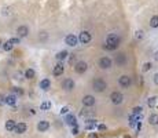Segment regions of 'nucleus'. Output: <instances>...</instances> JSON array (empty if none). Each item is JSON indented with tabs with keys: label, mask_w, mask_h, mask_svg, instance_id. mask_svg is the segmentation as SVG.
<instances>
[{
	"label": "nucleus",
	"mask_w": 158,
	"mask_h": 138,
	"mask_svg": "<svg viewBox=\"0 0 158 138\" xmlns=\"http://www.w3.org/2000/svg\"><path fill=\"white\" fill-rule=\"evenodd\" d=\"M1 44H3V43H1V40H0V47H1Z\"/></svg>",
	"instance_id": "42"
},
{
	"label": "nucleus",
	"mask_w": 158,
	"mask_h": 138,
	"mask_svg": "<svg viewBox=\"0 0 158 138\" xmlns=\"http://www.w3.org/2000/svg\"><path fill=\"white\" fill-rule=\"evenodd\" d=\"M96 120H94V119H90V120H87V126H85V128L87 130H94L95 127H96Z\"/></svg>",
	"instance_id": "24"
},
{
	"label": "nucleus",
	"mask_w": 158,
	"mask_h": 138,
	"mask_svg": "<svg viewBox=\"0 0 158 138\" xmlns=\"http://www.w3.org/2000/svg\"><path fill=\"white\" fill-rule=\"evenodd\" d=\"M72 133H73V134H79V128H77V126H76L74 128H72Z\"/></svg>",
	"instance_id": "39"
},
{
	"label": "nucleus",
	"mask_w": 158,
	"mask_h": 138,
	"mask_svg": "<svg viewBox=\"0 0 158 138\" xmlns=\"http://www.w3.org/2000/svg\"><path fill=\"white\" fill-rule=\"evenodd\" d=\"M132 115H135V116L142 119L143 117V106H135V108L132 109Z\"/></svg>",
	"instance_id": "21"
},
{
	"label": "nucleus",
	"mask_w": 158,
	"mask_h": 138,
	"mask_svg": "<svg viewBox=\"0 0 158 138\" xmlns=\"http://www.w3.org/2000/svg\"><path fill=\"white\" fill-rule=\"evenodd\" d=\"M79 42L80 43H83V44H88V43L92 40V36H91V33L90 32H87V31H83V32L79 35Z\"/></svg>",
	"instance_id": "7"
},
{
	"label": "nucleus",
	"mask_w": 158,
	"mask_h": 138,
	"mask_svg": "<svg viewBox=\"0 0 158 138\" xmlns=\"http://www.w3.org/2000/svg\"><path fill=\"white\" fill-rule=\"evenodd\" d=\"M39 87H40L41 90H44V91L50 90V89H51V80H50V79H43L41 82H40Z\"/></svg>",
	"instance_id": "17"
},
{
	"label": "nucleus",
	"mask_w": 158,
	"mask_h": 138,
	"mask_svg": "<svg viewBox=\"0 0 158 138\" xmlns=\"http://www.w3.org/2000/svg\"><path fill=\"white\" fill-rule=\"evenodd\" d=\"M147 105L150 108H158V97H150L147 100Z\"/></svg>",
	"instance_id": "19"
},
{
	"label": "nucleus",
	"mask_w": 158,
	"mask_h": 138,
	"mask_svg": "<svg viewBox=\"0 0 158 138\" xmlns=\"http://www.w3.org/2000/svg\"><path fill=\"white\" fill-rule=\"evenodd\" d=\"M10 14H11L10 7H4V8H1V15H10Z\"/></svg>",
	"instance_id": "32"
},
{
	"label": "nucleus",
	"mask_w": 158,
	"mask_h": 138,
	"mask_svg": "<svg viewBox=\"0 0 158 138\" xmlns=\"http://www.w3.org/2000/svg\"><path fill=\"white\" fill-rule=\"evenodd\" d=\"M135 37H136L137 40H142L143 37H144V32H143V31H140V29H137L136 32H135Z\"/></svg>",
	"instance_id": "31"
},
{
	"label": "nucleus",
	"mask_w": 158,
	"mask_h": 138,
	"mask_svg": "<svg viewBox=\"0 0 158 138\" xmlns=\"http://www.w3.org/2000/svg\"><path fill=\"white\" fill-rule=\"evenodd\" d=\"M98 128L102 131V130H106V126H105V124H99V126H98Z\"/></svg>",
	"instance_id": "40"
},
{
	"label": "nucleus",
	"mask_w": 158,
	"mask_h": 138,
	"mask_svg": "<svg viewBox=\"0 0 158 138\" xmlns=\"http://www.w3.org/2000/svg\"><path fill=\"white\" fill-rule=\"evenodd\" d=\"M34 76H36V72H34L32 68H29V69L25 70V77H26V79H33Z\"/></svg>",
	"instance_id": "26"
},
{
	"label": "nucleus",
	"mask_w": 158,
	"mask_h": 138,
	"mask_svg": "<svg viewBox=\"0 0 158 138\" xmlns=\"http://www.w3.org/2000/svg\"><path fill=\"white\" fill-rule=\"evenodd\" d=\"M74 87H76V83H74V80L73 79H65L62 82V89L65 91H73L74 90Z\"/></svg>",
	"instance_id": "8"
},
{
	"label": "nucleus",
	"mask_w": 158,
	"mask_h": 138,
	"mask_svg": "<svg viewBox=\"0 0 158 138\" xmlns=\"http://www.w3.org/2000/svg\"><path fill=\"white\" fill-rule=\"evenodd\" d=\"M65 43H66L68 46H70V47H76V46H77V43H79V39H77L76 35L69 33L68 36L65 37Z\"/></svg>",
	"instance_id": "9"
},
{
	"label": "nucleus",
	"mask_w": 158,
	"mask_h": 138,
	"mask_svg": "<svg viewBox=\"0 0 158 138\" xmlns=\"http://www.w3.org/2000/svg\"><path fill=\"white\" fill-rule=\"evenodd\" d=\"M87 69H88V64L85 61H79V62H76V65H74V70H76V73H79V75L85 73Z\"/></svg>",
	"instance_id": "4"
},
{
	"label": "nucleus",
	"mask_w": 158,
	"mask_h": 138,
	"mask_svg": "<svg viewBox=\"0 0 158 138\" xmlns=\"http://www.w3.org/2000/svg\"><path fill=\"white\" fill-rule=\"evenodd\" d=\"M12 91H14V93H17V94H22V90L19 89V87H14V89H12Z\"/></svg>",
	"instance_id": "36"
},
{
	"label": "nucleus",
	"mask_w": 158,
	"mask_h": 138,
	"mask_svg": "<svg viewBox=\"0 0 158 138\" xmlns=\"http://www.w3.org/2000/svg\"><path fill=\"white\" fill-rule=\"evenodd\" d=\"M88 138H98V134L96 133H90L88 134Z\"/></svg>",
	"instance_id": "38"
},
{
	"label": "nucleus",
	"mask_w": 158,
	"mask_h": 138,
	"mask_svg": "<svg viewBox=\"0 0 158 138\" xmlns=\"http://www.w3.org/2000/svg\"><path fill=\"white\" fill-rule=\"evenodd\" d=\"M17 35L19 37H26L29 35V28L26 25H21V26L17 28Z\"/></svg>",
	"instance_id": "13"
},
{
	"label": "nucleus",
	"mask_w": 158,
	"mask_h": 138,
	"mask_svg": "<svg viewBox=\"0 0 158 138\" xmlns=\"http://www.w3.org/2000/svg\"><path fill=\"white\" fill-rule=\"evenodd\" d=\"M48 128H50V122H47V120H40V122L37 123V130H39L40 133L47 131Z\"/></svg>",
	"instance_id": "15"
},
{
	"label": "nucleus",
	"mask_w": 158,
	"mask_h": 138,
	"mask_svg": "<svg viewBox=\"0 0 158 138\" xmlns=\"http://www.w3.org/2000/svg\"><path fill=\"white\" fill-rule=\"evenodd\" d=\"M124 138H129V137H124Z\"/></svg>",
	"instance_id": "43"
},
{
	"label": "nucleus",
	"mask_w": 158,
	"mask_h": 138,
	"mask_svg": "<svg viewBox=\"0 0 158 138\" xmlns=\"http://www.w3.org/2000/svg\"><path fill=\"white\" fill-rule=\"evenodd\" d=\"M118 84L121 86V87H124V89H128L132 84V77L129 75H122V76H120V79H118Z\"/></svg>",
	"instance_id": "5"
},
{
	"label": "nucleus",
	"mask_w": 158,
	"mask_h": 138,
	"mask_svg": "<svg viewBox=\"0 0 158 138\" xmlns=\"http://www.w3.org/2000/svg\"><path fill=\"white\" fill-rule=\"evenodd\" d=\"M120 43H121V37L118 36L117 33H110L109 36L106 37V44L103 47L106 50H109V51H114L120 46Z\"/></svg>",
	"instance_id": "1"
},
{
	"label": "nucleus",
	"mask_w": 158,
	"mask_h": 138,
	"mask_svg": "<svg viewBox=\"0 0 158 138\" xmlns=\"http://www.w3.org/2000/svg\"><path fill=\"white\" fill-rule=\"evenodd\" d=\"M91 84H92V90L96 91V93H103V91L107 89V83H106V80L102 79V77L94 79Z\"/></svg>",
	"instance_id": "2"
},
{
	"label": "nucleus",
	"mask_w": 158,
	"mask_h": 138,
	"mask_svg": "<svg viewBox=\"0 0 158 138\" xmlns=\"http://www.w3.org/2000/svg\"><path fill=\"white\" fill-rule=\"evenodd\" d=\"M153 80H154V83L158 86V73H155V75L153 76Z\"/></svg>",
	"instance_id": "37"
},
{
	"label": "nucleus",
	"mask_w": 158,
	"mask_h": 138,
	"mask_svg": "<svg viewBox=\"0 0 158 138\" xmlns=\"http://www.w3.org/2000/svg\"><path fill=\"white\" fill-rule=\"evenodd\" d=\"M26 130H28V126H26V123H17L15 124V128H14V133L17 134H23V133H26Z\"/></svg>",
	"instance_id": "14"
},
{
	"label": "nucleus",
	"mask_w": 158,
	"mask_h": 138,
	"mask_svg": "<svg viewBox=\"0 0 158 138\" xmlns=\"http://www.w3.org/2000/svg\"><path fill=\"white\" fill-rule=\"evenodd\" d=\"M88 116H94V112L88 111V109H83L80 112V117H88Z\"/></svg>",
	"instance_id": "28"
},
{
	"label": "nucleus",
	"mask_w": 158,
	"mask_h": 138,
	"mask_svg": "<svg viewBox=\"0 0 158 138\" xmlns=\"http://www.w3.org/2000/svg\"><path fill=\"white\" fill-rule=\"evenodd\" d=\"M111 65H113V61H111V58H109V57H102V58L99 59V66L100 69H110Z\"/></svg>",
	"instance_id": "6"
},
{
	"label": "nucleus",
	"mask_w": 158,
	"mask_h": 138,
	"mask_svg": "<svg viewBox=\"0 0 158 138\" xmlns=\"http://www.w3.org/2000/svg\"><path fill=\"white\" fill-rule=\"evenodd\" d=\"M52 108V104L50 101H44V102H41V105H40V109L41 111H50Z\"/></svg>",
	"instance_id": "25"
},
{
	"label": "nucleus",
	"mask_w": 158,
	"mask_h": 138,
	"mask_svg": "<svg viewBox=\"0 0 158 138\" xmlns=\"http://www.w3.org/2000/svg\"><path fill=\"white\" fill-rule=\"evenodd\" d=\"M153 68V64H151V62H144V64H143V68H142V70L143 72H148V70H150V69Z\"/></svg>",
	"instance_id": "30"
},
{
	"label": "nucleus",
	"mask_w": 158,
	"mask_h": 138,
	"mask_svg": "<svg viewBox=\"0 0 158 138\" xmlns=\"http://www.w3.org/2000/svg\"><path fill=\"white\" fill-rule=\"evenodd\" d=\"M110 101L114 105H121L122 101H124V95H122L120 91H113L110 94Z\"/></svg>",
	"instance_id": "3"
},
{
	"label": "nucleus",
	"mask_w": 158,
	"mask_h": 138,
	"mask_svg": "<svg viewBox=\"0 0 158 138\" xmlns=\"http://www.w3.org/2000/svg\"><path fill=\"white\" fill-rule=\"evenodd\" d=\"M95 104H96V100H95L94 95H84L83 97V105L84 106H88V108H91V106H94Z\"/></svg>",
	"instance_id": "10"
},
{
	"label": "nucleus",
	"mask_w": 158,
	"mask_h": 138,
	"mask_svg": "<svg viewBox=\"0 0 158 138\" xmlns=\"http://www.w3.org/2000/svg\"><path fill=\"white\" fill-rule=\"evenodd\" d=\"M154 59H155V61L158 62V50L155 51V53H154Z\"/></svg>",
	"instance_id": "41"
},
{
	"label": "nucleus",
	"mask_w": 158,
	"mask_h": 138,
	"mask_svg": "<svg viewBox=\"0 0 158 138\" xmlns=\"http://www.w3.org/2000/svg\"><path fill=\"white\" fill-rule=\"evenodd\" d=\"M150 26L151 28H158V15H153L150 20Z\"/></svg>",
	"instance_id": "27"
},
{
	"label": "nucleus",
	"mask_w": 158,
	"mask_h": 138,
	"mask_svg": "<svg viewBox=\"0 0 158 138\" xmlns=\"http://www.w3.org/2000/svg\"><path fill=\"white\" fill-rule=\"evenodd\" d=\"M148 123L153 124V126H158V113H153L148 117Z\"/></svg>",
	"instance_id": "23"
},
{
	"label": "nucleus",
	"mask_w": 158,
	"mask_h": 138,
	"mask_svg": "<svg viewBox=\"0 0 158 138\" xmlns=\"http://www.w3.org/2000/svg\"><path fill=\"white\" fill-rule=\"evenodd\" d=\"M1 47H3V50H4V51H11L14 46H12V44H11V43H10V40H8V42L3 43V44H1Z\"/></svg>",
	"instance_id": "29"
},
{
	"label": "nucleus",
	"mask_w": 158,
	"mask_h": 138,
	"mask_svg": "<svg viewBox=\"0 0 158 138\" xmlns=\"http://www.w3.org/2000/svg\"><path fill=\"white\" fill-rule=\"evenodd\" d=\"M69 111H70V108H69L68 105H66V106H63L62 109H61V115H68Z\"/></svg>",
	"instance_id": "33"
},
{
	"label": "nucleus",
	"mask_w": 158,
	"mask_h": 138,
	"mask_svg": "<svg viewBox=\"0 0 158 138\" xmlns=\"http://www.w3.org/2000/svg\"><path fill=\"white\" fill-rule=\"evenodd\" d=\"M126 61H128V58H126V55L124 53H120L116 55V64L118 66H125Z\"/></svg>",
	"instance_id": "11"
},
{
	"label": "nucleus",
	"mask_w": 158,
	"mask_h": 138,
	"mask_svg": "<svg viewBox=\"0 0 158 138\" xmlns=\"http://www.w3.org/2000/svg\"><path fill=\"white\" fill-rule=\"evenodd\" d=\"M65 72V66H63V64L62 62H58V64L54 66V70H52V75L54 76H62V73Z\"/></svg>",
	"instance_id": "12"
},
{
	"label": "nucleus",
	"mask_w": 158,
	"mask_h": 138,
	"mask_svg": "<svg viewBox=\"0 0 158 138\" xmlns=\"http://www.w3.org/2000/svg\"><path fill=\"white\" fill-rule=\"evenodd\" d=\"M65 122L68 123L69 126H72V128L77 126V120H76V116L72 115V113H68V116L65 117Z\"/></svg>",
	"instance_id": "16"
},
{
	"label": "nucleus",
	"mask_w": 158,
	"mask_h": 138,
	"mask_svg": "<svg viewBox=\"0 0 158 138\" xmlns=\"http://www.w3.org/2000/svg\"><path fill=\"white\" fill-rule=\"evenodd\" d=\"M4 102L7 104V105H10V106H15L17 104V97L15 95H7L4 98Z\"/></svg>",
	"instance_id": "18"
},
{
	"label": "nucleus",
	"mask_w": 158,
	"mask_h": 138,
	"mask_svg": "<svg viewBox=\"0 0 158 138\" xmlns=\"http://www.w3.org/2000/svg\"><path fill=\"white\" fill-rule=\"evenodd\" d=\"M39 37H40V40H46V39H48V33L47 32H40Z\"/></svg>",
	"instance_id": "34"
},
{
	"label": "nucleus",
	"mask_w": 158,
	"mask_h": 138,
	"mask_svg": "<svg viewBox=\"0 0 158 138\" xmlns=\"http://www.w3.org/2000/svg\"><path fill=\"white\" fill-rule=\"evenodd\" d=\"M68 55H69L68 51H66V50H62V51H58V53H57V55H55V58L58 59L59 62H62L63 59H66V57H68Z\"/></svg>",
	"instance_id": "20"
},
{
	"label": "nucleus",
	"mask_w": 158,
	"mask_h": 138,
	"mask_svg": "<svg viewBox=\"0 0 158 138\" xmlns=\"http://www.w3.org/2000/svg\"><path fill=\"white\" fill-rule=\"evenodd\" d=\"M10 43L14 46V44H19V37H12V39H10Z\"/></svg>",
	"instance_id": "35"
},
{
	"label": "nucleus",
	"mask_w": 158,
	"mask_h": 138,
	"mask_svg": "<svg viewBox=\"0 0 158 138\" xmlns=\"http://www.w3.org/2000/svg\"><path fill=\"white\" fill-rule=\"evenodd\" d=\"M15 124L17 123L14 122V120H7V122H6V130H7V131H14V128H15Z\"/></svg>",
	"instance_id": "22"
}]
</instances>
